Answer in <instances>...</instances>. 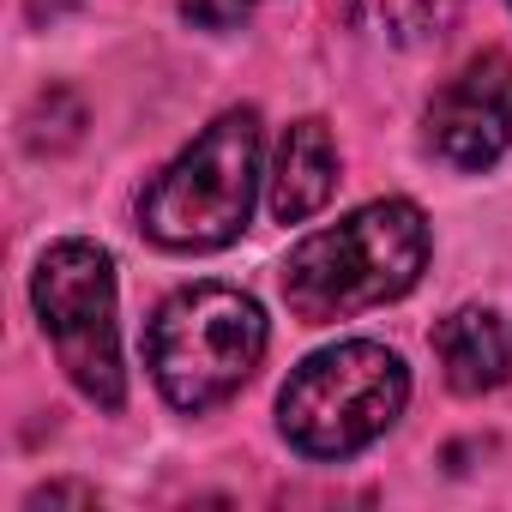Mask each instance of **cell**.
<instances>
[{
    "mask_svg": "<svg viewBox=\"0 0 512 512\" xmlns=\"http://www.w3.org/2000/svg\"><path fill=\"white\" fill-rule=\"evenodd\" d=\"M428 266V223L410 199H374L344 223L308 235L284 266V302L308 320H344L416 290Z\"/></svg>",
    "mask_w": 512,
    "mask_h": 512,
    "instance_id": "6da1fadb",
    "label": "cell"
},
{
    "mask_svg": "<svg viewBox=\"0 0 512 512\" xmlns=\"http://www.w3.org/2000/svg\"><path fill=\"white\" fill-rule=\"evenodd\" d=\"M253 181H260V115L229 109L145 187L139 229L175 253L223 247L247 229Z\"/></svg>",
    "mask_w": 512,
    "mask_h": 512,
    "instance_id": "7a4b0ae2",
    "label": "cell"
},
{
    "mask_svg": "<svg viewBox=\"0 0 512 512\" xmlns=\"http://www.w3.org/2000/svg\"><path fill=\"white\" fill-rule=\"evenodd\" d=\"M145 356L175 410H211L229 392H241L247 374L260 368L266 314L253 296H241L229 284L175 290L145 332Z\"/></svg>",
    "mask_w": 512,
    "mask_h": 512,
    "instance_id": "3957f363",
    "label": "cell"
},
{
    "mask_svg": "<svg viewBox=\"0 0 512 512\" xmlns=\"http://www.w3.org/2000/svg\"><path fill=\"white\" fill-rule=\"evenodd\" d=\"M404 398H410V374L386 344H338L290 374L278 398V422L296 452L350 458L398 422Z\"/></svg>",
    "mask_w": 512,
    "mask_h": 512,
    "instance_id": "277c9868",
    "label": "cell"
},
{
    "mask_svg": "<svg viewBox=\"0 0 512 512\" xmlns=\"http://www.w3.org/2000/svg\"><path fill=\"white\" fill-rule=\"evenodd\" d=\"M31 302L43 314V332L55 338V356L67 380L115 410L121 404V344H115V266L97 241H55L31 278Z\"/></svg>",
    "mask_w": 512,
    "mask_h": 512,
    "instance_id": "5b68a950",
    "label": "cell"
},
{
    "mask_svg": "<svg viewBox=\"0 0 512 512\" xmlns=\"http://www.w3.org/2000/svg\"><path fill=\"white\" fill-rule=\"evenodd\" d=\"M428 145L452 169H488L512 145V55L464 61L428 103Z\"/></svg>",
    "mask_w": 512,
    "mask_h": 512,
    "instance_id": "8992f818",
    "label": "cell"
},
{
    "mask_svg": "<svg viewBox=\"0 0 512 512\" xmlns=\"http://www.w3.org/2000/svg\"><path fill=\"white\" fill-rule=\"evenodd\" d=\"M434 356H440V374L452 392H464V398L494 392L512 374V326L488 308H458L452 320H440Z\"/></svg>",
    "mask_w": 512,
    "mask_h": 512,
    "instance_id": "52a82bcc",
    "label": "cell"
},
{
    "mask_svg": "<svg viewBox=\"0 0 512 512\" xmlns=\"http://www.w3.org/2000/svg\"><path fill=\"white\" fill-rule=\"evenodd\" d=\"M338 187V145L326 121H296L278 145V175H272V217L302 223L314 217Z\"/></svg>",
    "mask_w": 512,
    "mask_h": 512,
    "instance_id": "ba28073f",
    "label": "cell"
},
{
    "mask_svg": "<svg viewBox=\"0 0 512 512\" xmlns=\"http://www.w3.org/2000/svg\"><path fill=\"white\" fill-rule=\"evenodd\" d=\"M464 0H350V19L386 43H434L452 31Z\"/></svg>",
    "mask_w": 512,
    "mask_h": 512,
    "instance_id": "9c48e42d",
    "label": "cell"
},
{
    "mask_svg": "<svg viewBox=\"0 0 512 512\" xmlns=\"http://www.w3.org/2000/svg\"><path fill=\"white\" fill-rule=\"evenodd\" d=\"M85 133V109L73 103V91H43L25 115V139L31 151H67Z\"/></svg>",
    "mask_w": 512,
    "mask_h": 512,
    "instance_id": "30bf717a",
    "label": "cell"
},
{
    "mask_svg": "<svg viewBox=\"0 0 512 512\" xmlns=\"http://www.w3.org/2000/svg\"><path fill=\"white\" fill-rule=\"evenodd\" d=\"M181 13L193 25H205V31H229V25H241L247 0H181Z\"/></svg>",
    "mask_w": 512,
    "mask_h": 512,
    "instance_id": "8fae6325",
    "label": "cell"
}]
</instances>
